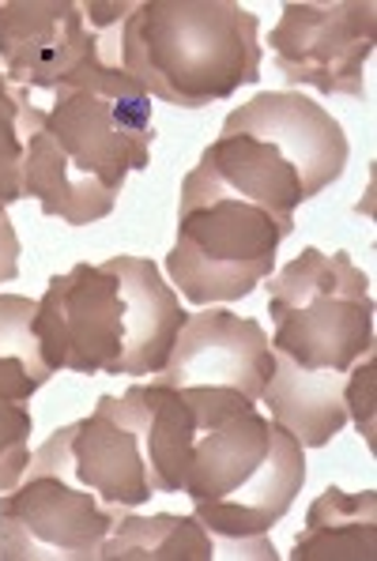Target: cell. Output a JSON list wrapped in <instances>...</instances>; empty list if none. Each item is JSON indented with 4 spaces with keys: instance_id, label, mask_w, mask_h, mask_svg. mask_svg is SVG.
Here are the masks:
<instances>
[{
    "instance_id": "cell-1",
    "label": "cell",
    "mask_w": 377,
    "mask_h": 561,
    "mask_svg": "<svg viewBox=\"0 0 377 561\" xmlns=\"http://www.w3.org/2000/svg\"><path fill=\"white\" fill-rule=\"evenodd\" d=\"M23 196L68 227H88L114 211L133 170H148L156 121L151 94L99 54L57 83V106L23 102Z\"/></svg>"
},
{
    "instance_id": "cell-2",
    "label": "cell",
    "mask_w": 377,
    "mask_h": 561,
    "mask_svg": "<svg viewBox=\"0 0 377 561\" xmlns=\"http://www.w3.org/2000/svg\"><path fill=\"white\" fill-rule=\"evenodd\" d=\"M185 317L156 261L110 256L49 279L34 335L54 374L148 377L167 366Z\"/></svg>"
},
{
    "instance_id": "cell-3",
    "label": "cell",
    "mask_w": 377,
    "mask_h": 561,
    "mask_svg": "<svg viewBox=\"0 0 377 561\" xmlns=\"http://www.w3.org/2000/svg\"><path fill=\"white\" fill-rule=\"evenodd\" d=\"M222 188L295 222V207L347 167V136L324 106L298 91H261L222 121L201 162Z\"/></svg>"
},
{
    "instance_id": "cell-4",
    "label": "cell",
    "mask_w": 377,
    "mask_h": 561,
    "mask_svg": "<svg viewBox=\"0 0 377 561\" xmlns=\"http://www.w3.org/2000/svg\"><path fill=\"white\" fill-rule=\"evenodd\" d=\"M256 27L235 0H144L125 20V72L170 106H212L261 76Z\"/></svg>"
},
{
    "instance_id": "cell-5",
    "label": "cell",
    "mask_w": 377,
    "mask_h": 561,
    "mask_svg": "<svg viewBox=\"0 0 377 561\" xmlns=\"http://www.w3.org/2000/svg\"><path fill=\"white\" fill-rule=\"evenodd\" d=\"M290 230L295 222L276 219L222 188L204 167H193L182 181L178 241L167 256V272L193 306L245 298L272 275L276 249Z\"/></svg>"
},
{
    "instance_id": "cell-6",
    "label": "cell",
    "mask_w": 377,
    "mask_h": 561,
    "mask_svg": "<svg viewBox=\"0 0 377 561\" xmlns=\"http://www.w3.org/2000/svg\"><path fill=\"white\" fill-rule=\"evenodd\" d=\"M269 313L272 355L310 374H351L374 351L370 279L347 253L302 249L269 283Z\"/></svg>"
},
{
    "instance_id": "cell-7",
    "label": "cell",
    "mask_w": 377,
    "mask_h": 561,
    "mask_svg": "<svg viewBox=\"0 0 377 561\" xmlns=\"http://www.w3.org/2000/svg\"><path fill=\"white\" fill-rule=\"evenodd\" d=\"M125 508H110L76 482L68 426L31 456L23 479L0 497V561H88L117 528Z\"/></svg>"
},
{
    "instance_id": "cell-8",
    "label": "cell",
    "mask_w": 377,
    "mask_h": 561,
    "mask_svg": "<svg viewBox=\"0 0 377 561\" xmlns=\"http://www.w3.org/2000/svg\"><path fill=\"white\" fill-rule=\"evenodd\" d=\"M377 8L366 0L336 4H283L272 31V60L279 76L321 94H363V68L374 54Z\"/></svg>"
},
{
    "instance_id": "cell-9",
    "label": "cell",
    "mask_w": 377,
    "mask_h": 561,
    "mask_svg": "<svg viewBox=\"0 0 377 561\" xmlns=\"http://www.w3.org/2000/svg\"><path fill=\"white\" fill-rule=\"evenodd\" d=\"M272 377V343L264 328L230 309L185 317L167 366L151 381L167 388H235L256 403Z\"/></svg>"
},
{
    "instance_id": "cell-10",
    "label": "cell",
    "mask_w": 377,
    "mask_h": 561,
    "mask_svg": "<svg viewBox=\"0 0 377 561\" xmlns=\"http://www.w3.org/2000/svg\"><path fill=\"white\" fill-rule=\"evenodd\" d=\"M306 448L272 422V448L264 463L238 490H230L219 502L193 508L196 520L208 528L216 547L242 550V558L276 561V547L269 542V531L287 516L298 490L306 482Z\"/></svg>"
},
{
    "instance_id": "cell-11",
    "label": "cell",
    "mask_w": 377,
    "mask_h": 561,
    "mask_svg": "<svg viewBox=\"0 0 377 561\" xmlns=\"http://www.w3.org/2000/svg\"><path fill=\"white\" fill-rule=\"evenodd\" d=\"M99 38L76 0H8L0 4V60L20 88H57L88 57Z\"/></svg>"
},
{
    "instance_id": "cell-12",
    "label": "cell",
    "mask_w": 377,
    "mask_h": 561,
    "mask_svg": "<svg viewBox=\"0 0 377 561\" xmlns=\"http://www.w3.org/2000/svg\"><path fill=\"white\" fill-rule=\"evenodd\" d=\"M68 460L76 482L110 508H136L156 490L148 482L140 408L133 396H102L94 414L68 426Z\"/></svg>"
},
{
    "instance_id": "cell-13",
    "label": "cell",
    "mask_w": 377,
    "mask_h": 561,
    "mask_svg": "<svg viewBox=\"0 0 377 561\" xmlns=\"http://www.w3.org/2000/svg\"><path fill=\"white\" fill-rule=\"evenodd\" d=\"M269 448H272V422L261 419L253 403L204 422L193 437V448H188L182 494H188L193 508L219 502V497L238 490L261 468Z\"/></svg>"
},
{
    "instance_id": "cell-14",
    "label": "cell",
    "mask_w": 377,
    "mask_h": 561,
    "mask_svg": "<svg viewBox=\"0 0 377 561\" xmlns=\"http://www.w3.org/2000/svg\"><path fill=\"white\" fill-rule=\"evenodd\" d=\"M347 374H310L295 362L272 355V377L261 400L269 403L272 422H279L302 448L329 445L347 426Z\"/></svg>"
},
{
    "instance_id": "cell-15",
    "label": "cell",
    "mask_w": 377,
    "mask_h": 561,
    "mask_svg": "<svg viewBox=\"0 0 377 561\" xmlns=\"http://www.w3.org/2000/svg\"><path fill=\"white\" fill-rule=\"evenodd\" d=\"M377 550V497L374 490L344 494L329 486L310 505L306 528L295 539V561H370Z\"/></svg>"
},
{
    "instance_id": "cell-16",
    "label": "cell",
    "mask_w": 377,
    "mask_h": 561,
    "mask_svg": "<svg viewBox=\"0 0 377 561\" xmlns=\"http://www.w3.org/2000/svg\"><path fill=\"white\" fill-rule=\"evenodd\" d=\"M216 539L196 516H122L102 542V561H212Z\"/></svg>"
},
{
    "instance_id": "cell-17",
    "label": "cell",
    "mask_w": 377,
    "mask_h": 561,
    "mask_svg": "<svg viewBox=\"0 0 377 561\" xmlns=\"http://www.w3.org/2000/svg\"><path fill=\"white\" fill-rule=\"evenodd\" d=\"M38 301L20 295H0V400L27 403L54 377L34 335Z\"/></svg>"
},
{
    "instance_id": "cell-18",
    "label": "cell",
    "mask_w": 377,
    "mask_h": 561,
    "mask_svg": "<svg viewBox=\"0 0 377 561\" xmlns=\"http://www.w3.org/2000/svg\"><path fill=\"white\" fill-rule=\"evenodd\" d=\"M23 154H27L23 99H15L0 80V219H8V204L23 196Z\"/></svg>"
},
{
    "instance_id": "cell-19",
    "label": "cell",
    "mask_w": 377,
    "mask_h": 561,
    "mask_svg": "<svg viewBox=\"0 0 377 561\" xmlns=\"http://www.w3.org/2000/svg\"><path fill=\"white\" fill-rule=\"evenodd\" d=\"M31 430L34 419L23 403L0 400V494L23 479L31 463Z\"/></svg>"
},
{
    "instance_id": "cell-20",
    "label": "cell",
    "mask_w": 377,
    "mask_h": 561,
    "mask_svg": "<svg viewBox=\"0 0 377 561\" xmlns=\"http://www.w3.org/2000/svg\"><path fill=\"white\" fill-rule=\"evenodd\" d=\"M15 272H20V238H15L12 222L0 219V283L15 279Z\"/></svg>"
}]
</instances>
